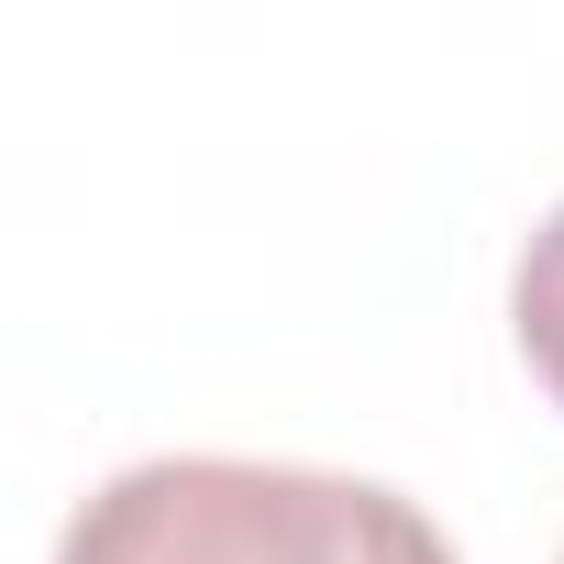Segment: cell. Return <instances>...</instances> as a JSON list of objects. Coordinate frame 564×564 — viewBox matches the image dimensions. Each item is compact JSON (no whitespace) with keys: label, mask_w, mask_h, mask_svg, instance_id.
I'll use <instances>...</instances> for the list:
<instances>
[{"label":"cell","mask_w":564,"mask_h":564,"mask_svg":"<svg viewBox=\"0 0 564 564\" xmlns=\"http://www.w3.org/2000/svg\"><path fill=\"white\" fill-rule=\"evenodd\" d=\"M56 564H454V542L377 476L166 454L111 476L67 520Z\"/></svg>","instance_id":"1"},{"label":"cell","mask_w":564,"mask_h":564,"mask_svg":"<svg viewBox=\"0 0 564 564\" xmlns=\"http://www.w3.org/2000/svg\"><path fill=\"white\" fill-rule=\"evenodd\" d=\"M509 333H520V355H531L542 399L564 410V210L520 243V276H509Z\"/></svg>","instance_id":"2"}]
</instances>
